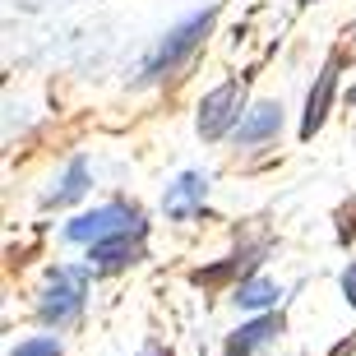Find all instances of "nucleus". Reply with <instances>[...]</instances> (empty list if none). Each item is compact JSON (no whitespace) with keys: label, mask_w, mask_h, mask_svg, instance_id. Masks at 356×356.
<instances>
[{"label":"nucleus","mask_w":356,"mask_h":356,"mask_svg":"<svg viewBox=\"0 0 356 356\" xmlns=\"http://www.w3.org/2000/svg\"><path fill=\"white\" fill-rule=\"evenodd\" d=\"M213 19H218V5L213 10H204V14H190L185 24H176L167 38L153 47V56L144 60V83H158V79H172L176 70L190 60V56L204 47V38H209V28H213Z\"/></svg>","instance_id":"1"},{"label":"nucleus","mask_w":356,"mask_h":356,"mask_svg":"<svg viewBox=\"0 0 356 356\" xmlns=\"http://www.w3.org/2000/svg\"><path fill=\"white\" fill-rule=\"evenodd\" d=\"M139 232H148V222L134 204H102L65 222V241H79V245H102L111 236H139Z\"/></svg>","instance_id":"2"},{"label":"nucleus","mask_w":356,"mask_h":356,"mask_svg":"<svg viewBox=\"0 0 356 356\" xmlns=\"http://www.w3.org/2000/svg\"><path fill=\"white\" fill-rule=\"evenodd\" d=\"M83 291H88V273L83 268H56L47 291H42V301H38L42 324H51V329L74 324L79 310H83Z\"/></svg>","instance_id":"3"},{"label":"nucleus","mask_w":356,"mask_h":356,"mask_svg":"<svg viewBox=\"0 0 356 356\" xmlns=\"http://www.w3.org/2000/svg\"><path fill=\"white\" fill-rule=\"evenodd\" d=\"M241 106H245V83L241 79H227L218 83L213 92H204V102H199V134L204 139H222L232 125H241Z\"/></svg>","instance_id":"4"},{"label":"nucleus","mask_w":356,"mask_h":356,"mask_svg":"<svg viewBox=\"0 0 356 356\" xmlns=\"http://www.w3.org/2000/svg\"><path fill=\"white\" fill-rule=\"evenodd\" d=\"M333 88H338V56H329L324 70L315 74V88H310V97H305V116H301V139H315V130L324 125L329 102H333Z\"/></svg>","instance_id":"5"},{"label":"nucleus","mask_w":356,"mask_h":356,"mask_svg":"<svg viewBox=\"0 0 356 356\" xmlns=\"http://www.w3.org/2000/svg\"><path fill=\"white\" fill-rule=\"evenodd\" d=\"M204 199H209V176L185 172V176H176V181L167 185L162 209H167V218H195V213L204 209Z\"/></svg>","instance_id":"6"},{"label":"nucleus","mask_w":356,"mask_h":356,"mask_svg":"<svg viewBox=\"0 0 356 356\" xmlns=\"http://www.w3.org/2000/svg\"><path fill=\"white\" fill-rule=\"evenodd\" d=\"M277 130H282V106H277V102H259V106H250L245 120L236 125V148L268 144Z\"/></svg>","instance_id":"7"},{"label":"nucleus","mask_w":356,"mask_h":356,"mask_svg":"<svg viewBox=\"0 0 356 356\" xmlns=\"http://www.w3.org/2000/svg\"><path fill=\"white\" fill-rule=\"evenodd\" d=\"M277 333H282V315L250 319V324H241V329L227 338V356H254L264 343H273Z\"/></svg>","instance_id":"8"},{"label":"nucleus","mask_w":356,"mask_h":356,"mask_svg":"<svg viewBox=\"0 0 356 356\" xmlns=\"http://www.w3.org/2000/svg\"><path fill=\"white\" fill-rule=\"evenodd\" d=\"M139 241H144V232H139V236H111V241H102V245H88V264L106 268V273L134 264V259H139Z\"/></svg>","instance_id":"9"},{"label":"nucleus","mask_w":356,"mask_h":356,"mask_svg":"<svg viewBox=\"0 0 356 356\" xmlns=\"http://www.w3.org/2000/svg\"><path fill=\"white\" fill-rule=\"evenodd\" d=\"M277 296H282V287L268 282V277H241L236 291H232V301L245 305V310H264V305H273Z\"/></svg>","instance_id":"10"},{"label":"nucleus","mask_w":356,"mask_h":356,"mask_svg":"<svg viewBox=\"0 0 356 356\" xmlns=\"http://www.w3.org/2000/svg\"><path fill=\"white\" fill-rule=\"evenodd\" d=\"M83 190H88V162L74 158V162L65 167V176H60V190H51V195H47V204H51V209H60V204H74Z\"/></svg>","instance_id":"11"},{"label":"nucleus","mask_w":356,"mask_h":356,"mask_svg":"<svg viewBox=\"0 0 356 356\" xmlns=\"http://www.w3.org/2000/svg\"><path fill=\"white\" fill-rule=\"evenodd\" d=\"M10 356H65V352L56 347V338H28V343H19Z\"/></svg>","instance_id":"12"},{"label":"nucleus","mask_w":356,"mask_h":356,"mask_svg":"<svg viewBox=\"0 0 356 356\" xmlns=\"http://www.w3.org/2000/svg\"><path fill=\"white\" fill-rule=\"evenodd\" d=\"M343 296H347V305H356V264L343 268Z\"/></svg>","instance_id":"13"},{"label":"nucleus","mask_w":356,"mask_h":356,"mask_svg":"<svg viewBox=\"0 0 356 356\" xmlns=\"http://www.w3.org/2000/svg\"><path fill=\"white\" fill-rule=\"evenodd\" d=\"M352 102H356V88H352Z\"/></svg>","instance_id":"14"}]
</instances>
